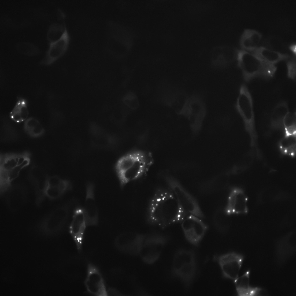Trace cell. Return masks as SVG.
<instances>
[{
	"label": "cell",
	"instance_id": "31",
	"mask_svg": "<svg viewBox=\"0 0 296 296\" xmlns=\"http://www.w3.org/2000/svg\"><path fill=\"white\" fill-rule=\"evenodd\" d=\"M291 49L292 50V51H293L294 52H295V48H295V46H292L291 47Z\"/></svg>",
	"mask_w": 296,
	"mask_h": 296
},
{
	"label": "cell",
	"instance_id": "24",
	"mask_svg": "<svg viewBox=\"0 0 296 296\" xmlns=\"http://www.w3.org/2000/svg\"><path fill=\"white\" fill-rule=\"evenodd\" d=\"M296 145V135L285 134L279 143V148L282 152L292 157L295 155Z\"/></svg>",
	"mask_w": 296,
	"mask_h": 296
},
{
	"label": "cell",
	"instance_id": "1",
	"mask_svg": "<svg viewBox=\"0 0 296 296\" xmlns=\"http://www.w3.org/2000/svg\"><path fill=\"white\" fill-rule=\"evenodd\" d=\"M188 214L168 187H160L149 202L146 213L147 222L162 228L181 223Z\"/></svg>",
	"mask_w": 296,
	"mask_h": 296
},
{
	"label": "cell",
	"instance_id": "21",
	"mask_svg": "<svg viewBox=\"0 0 296 296\" xmlns=\"http://www.w3.org/2000/svg\"><path fill=\"white\" fill-rule=\"evenodd\" d=\"M23 188L20 186H12L10 185L2 191V194H6L5 195H6L7 202L9 206L11 205H17L18 206L21 205V204L25 200V193L24 192L25 190Z\"/></svg>",
	"mask_w": 296,
	"mask_h": 296
},
{
	"label": "cell",
	"instance_id": "14",
	"mask_svg": "<svg viewBox=\"0 0 296 296\" xmlns=\"http://www.w3.org/2000/svg\"><path fill=\"white\" fill-rule=\"evenodd\" d=\"M205 113V106L202 100L195 96L188 98L181 114L187 117L193 128L198 129L201 125Z\"/></svg>",
	"mask_w": 296,
	"mask_h": 296
},
{
	"label": "cell",
	"instance_id": "6",
	"mask_svg": "<svg viewBox=\"0 0 296 296\" xmlns=\"http://www.w3.org/2000/svg\"><path fill=\"white\" fill-rule=\"evenodd\" d=\"M164 180L167 187L173 192L180 206L188 214L196 216L201 219L204 215L198 202L180 182L173 177L166 175Z\"/></svg>",
	"mask_w": 296,
	"mask_h": 296
},
{
	"label": "cell",
	"instance_id": "7",
	"mask_svg": "<svg viewBox=\"0 0 296 296\" xmlns=\"http://www.w3.org/2000/svg\"><path fill=\"white\" fill-rule=\"evenodd\" d=\"M181 223L187 240L193 245L198 246L208 230L207 224L202 219L189 214Z\"/></svg>",
	"mask_w": 296,
	"mask_h": 296
},
{
	"label": "cell",
	"instance_id": "9",
	"mask_svg": "<svg viewBox=\"0 0 296 296\" xmlns=\"http://www.w3.org/2000/svg\"><path fill=\"white\" fill-rule=\"evenodd\" d=\"M236 109L241 117L246 128L253 131L254 114L252 98L247 88L242 84L240 88L236 104Z\"/></svg>",
	"mask_w": 296,
	"mask_h": 296
},
{
	"label": "cell",
	"instance_id": "5",
	"mask_svg": "<svg viewBox=\"0 0 296 296\" xmlns=\"http://www.w3.org/2000/svg\"><path fill=\"white\" fill-rule=\"evenodd\" d=\"M29 153L26 152L2 156L0 167L3 187L10 185L11 182L17 177L20 171L29 164Z\"/></svg>",
	"mask_w": 296,
	"mask_h": 296
},
{
	"label": "cell",
	"instance_id": "25",
	"mask_svg": "<svg viewBox=\"0 0 296 296\" xmlns=\"http://www.w3.org/2000/svg\"><path fill=\"white\" fill-rule=\"evenodd\" d=\"M250 271L248 270L234 281L236 292L239 296H248L250 285Z\"/></svg>",
	"mask_w": 296,
	"mask_h": 296
},
{
	"label": "cell",
	"instance_id": "13",
	"mask_svg": "<svg viewBox=\"0 0 296 296\" xmlns=\"http://www.w3.org/2000/svg\"><path fill=\"white\" fill-rule=\"evenodd\" d=\"M248 198L244 191L236 187L231 188L224 212L227 215L244 214L248 210Z\"/></svg>",
	"mask_w": 296,
	"mask_h": 296
},
{
	"label": "cell",
	"instance_id": "19",
	"mask_svg": "<svg viewBox=\"0 0 296 296\" xmlns=\"http://www.w3.org/2000/svg\"><path fill=\"white\" fill-rule=\"evenodd\" d=\"M29 114L27 100L23 97H18L10 113V119L16 123H21L25 122L28 118Z\"/></svg>",
	"mask_w": 296,
	"mask_h": 296
},
{
	"label": "cell",
	"instance_id": "26",
	"mask_svg": "<svg viewBox=\"0 0 296 296\" xmlns=\"http://www.w3.org/2000/svg\"><path fill=\"white\" fill-rule=\"evenodd\" d=\"M283 127L285 134L296 135V113L289 111L285 116L283 121Z\"/></svg>",
	"mask_w": 296,
	"mask_h": 296
},
{
	"label": "cell",
	"instance_id": "2",
	"mask_svg": "<svg viewBox=\"0 0 296 296\" xmlns=\"http://www.w3.org/2000/svg\"><path fill=\"white\" fill-rule=\"evenodd\" d=\"M153 162L151 153L147 151L135 150L123 156L116 166L121 188L145 175Z\"/></svg>",
	"mask_w": 296,
	"mask_h": 296
},
{
	"label": "cell",
	"instance_id": "20",
	"mask_svg": "<svg viewBox=\"0 0 296 296\" xmlns=\"http://www.w3.org/2000/svg\"><path fill=\"white\" fill-rule=\"evenodd\" d=\"M294 233H289L282 238L278 243L277 247L278 256L281 260H284L293 252L295 248Z\"/></svg>",
	"mask_w": 296,
	"mask_h": 296
},
{
	"label": "cell",
	"instance_id": "3",
	"mask_svg": "<svg viewBox=\"0 0 296 296\" xmlns=\"http://www.w3.org/2000/svg\"><path fill=\"white\" fill-rule=\"evenodd\" d=\"M197 266L196 256L193 250L181 249L176 253L173 261V272L186 288L190 286L193 282Z\"/></svg>",
	"mask_w": 296,
	"mask_h": 296
},
{
	"label": "cell",
	"instance_id": "27",
	"mask_svg": "<svg viewBox=\"0 0 296 296\" xmlns=\"http://www.w3.org/2000/svg\"><path fill=\"white\" fill-rule=\"evenodd\" d=\"M66 26L65 25L58 23L51 25L48 30L47 37L49 43L53 42L59 39L63 33Z\"/></svg>",
	"mask_w": 296,
	"mask_h": 296
},
{
	"label": "cell",
	"instance_id": "8",
	"mask_svg": "<svg viewBox=\"0 0 296 296\" xmlns=\"http://www.w3.org/2000/svg\"><path fill=\"white\" fill-rule=\"evenodd\" d=\"M243 259V256L233 252L214 257V261L220 267L223 277L233 281L238 276Z\"/></svg>",
	"mask_w": 296,
	"mask_h": 296
},
{
	"label": "cell",
	"instance_id": "28",
	"mask_svg": "<svg viewBox=\"0 0 296 296\" xmlns=\"http://www.w3.org/2000/svg\"><path fill=\"white\" fill-rule=\"evenodd\" d=\"M16 48L21 53L28 56H35L40 53L39 50L36 46L28 42L20 43L17 45Z\"/></svg>",
	"mask_w": 296,
	"mask_h": 296
},
{
	"label": "cell",
	"instance_id": "30",
	"mask_svg": "<svg viewBox=\"0 0 296 296\" xmlns=\"http://www.w3.org/2000/svg\"><path fill=\"white\" fill-rule=\"evenodd\" d=\"M287 75L290 79L295 80L296 77V63L293 61L288 62L287 64Z\"/></svg>",
	"mask_w": 296,
	"mask_h": 296
},
{
	"label": "cell",
	"instance_id": "22",
	"mask_svg": "<svg viewBox=\"0 0 296 296\" xmlns=\"http://www.w3.org/2000/svg\"><path fill=\"white\" fill-rule=\"evenodd\" d=\"M289 111L287 103L282 101L278 103L274 108L271 115V125L274 127H283L284 119Z\"/></svg>",
	"mask_w": 296,
	"mask_h": 296
},
{
	"label": "cell",
	"instance_id": "16",
	"mask_svg": "<svg viewBox=\"0 0 296 296\" xmlns=\"http://www.w3.org/2000/svg\"><path fill=\"white\" fill-rule=\"evenodd\" d=\"M70 38L66 27L61 37L57 40L49 43V47L45 57L40 64L49 66L62 57L66 51Z\"/></svg>",
	"mask_w": 296,
	"mask_h": 296
},
{
	"label": "cell",
	"instance_id": "18",
	"mask_svg": "<svg viewBox=\"0 0 296 296\" xmlns=\"http://www.w3.org/2000/svg\"><path fill=\"white\" fill-rule=\"evenodd\" d=\"M163 238L158 235L153 236L148 238L140 250L143 257L149 262L155 260L160 254L162 245Z\"/></svg>",
	"mask_w": 296,
	"mask_h": 296
},
{
	"label": "cell",
	"instance_id": "12",
	"mask_svg": "<svg viewBox=\"0 0 296 296\" xmlns=\"http://www.w3.org/2000/svg\"><path fill=\"white\" fill-rule=\"evenodd\" d=\"M72 188V184L70 181L56 175L50 176L45 181L42 190V196L51 200L57 199Z\"/></svg>",
	"mask_w": 296,
	"mask_h": 296
},
{
	"label": "cell",
	"instance_id": "23",
	"mask_svg": "<svg viewBox=\"0 0 296 296\" xmlns=\"http://www.w3.org/2000/svg\"><path fill=\"white\" fill-rule=\"evenodd\" d=\"M24 129L26 133L33 138L42 136L45 131L40 122L35 118H28L24 122Z\"/></svg>",
	"mask_w": 296,
	"mask_h": 296
},
{
	"label": "cell",
	"instance_id": "29",
	"mask_svg": "<svg viewBox=\"0 0 296 296\" xmlns=\"http://www.w3.org/2000/svg\"><path fill=\"white\" fill-rule=\"evenodd\" d=\"M122 102L128 108L132 110L136 109L139 104L137 96L131 92H128L124 96Z\"/></svg>",
	"mask_w": 296,
	"mask_h": 296
},
{
	"label": "cell",
	"instance_id": "17",
	"mask_svg": "<svg viewBox=\"0 0 296 296\" xmlns=\"http://www.w3.org/2000/svg\"><path fill=\"white\" fill-rule=\"evenodd\" d=\"M72 202H69L58 207L44 218L38 224L44 227H63L69 219Z\"/></svg>",
	"mask_w": 296,
	"mask_h": 296
},
{
	"label": "cell",
	"instance_id": "10",
	"mask_svg": "<svg viewBox=\"0 0 296 296\" xmlns=\"http://www.w3.org/2000/svg\"><path fill=\"white\" fill-rule=\"evenodd\" d=\"M84 284L87 292L95 296H107V289L103 275L99 269L89 263L87 266Z\"/></svg>",
	"mask_w": 296,
	"mask_h": 296
},
{
	"label": "cell",
	"instance_id": "4",
	"mask_svg": "<svg viewBox=\"0 0 296 296\" xmlns=\"http://www.w3.org/2000/svg\"><path fill=\"white\" fill-rule=\"evenodd\" d=\"M238 65L245 81L248 82L254 78L269 79L273 77L277 68L257 56H240Z\"/></svg>",
	"mask_w": 296,
	"mask_h": 296
},
{
	"label": "cell",
	"instance_id": "15",
	"mask_svg": "<svg viewBox=\"0 0 296 296\" xmlns=\"http://www.w3.org/2000/svg\"><path fill=\"white\" fill-rule=\"evenodd\" d=\"M95 185L88 182L86 185V196L82 207L87 226L97 225L99 213L95 196Z\"/></svg>",
	"mask_w": 296,
	"mask_h": 296
},
{
	"label": "cell",
	"instance_id": "11",
	"mask_svg": "<svg viewBox=\"0 0 296 296\" xmlns=\"http://www.w3.org/2000/svg\"><path fill=\"white\" fill-rule=\"evenodd\" d=\"M87 226L82 207L77 206L73 211L69 231L79 251L82 250L84 233Z\"/></svg>",
	"mask_w": 296,
	"mask_h": 296
}]
</instances>
